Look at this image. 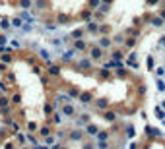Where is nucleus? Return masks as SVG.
Wrapping results in <instances>:
<instances>
[{
  "label": "nucleus",
  "mask_w": 165,
  "mask_h": 149,
  "mask_svg": "<svg viewBox=\"0 0 165 149\" xmlns=\"http://www.w3.org/2000/svg\"><path fill=\"white\" fill-rule=\"evenodd\" d=\"M115 118H117V114H115V112H107V120H109V122H113Z\"/></svg>",
  "instance_id": "f257e3e1"
},
{
  "label": "nucleus",
  "mask_w": 165,
  "mask_h": 149,
  "mask_svg": "<svg viewBox=\"0 0 165 149\" xmlns=\"http://www.w3.org/2000/svg\"><path fill=\"white\" fill-rule=\"evenodd\" d=\"M87 132H89V134H95L97 128H95V126H89V128H87Z\"/></svg>",
  "instance_id": "f03ea898"
}]
</instances>
